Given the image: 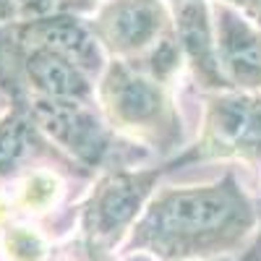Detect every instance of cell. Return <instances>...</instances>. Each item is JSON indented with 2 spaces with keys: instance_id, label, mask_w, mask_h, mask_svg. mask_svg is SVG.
I'll list each match as a JSON object with an SVG mask.
<instances>
[{
  "instance_id": "cell-4",
  "label": "cell",
  "mask_w": 261,
  "mask_h": 261,
  "mask_svg": "<svg viewBox=\"0 0 261 261\" xmlns=\"http://www.w3.org/2000/svg\"><path fill=\"white\" fill-rule=\"evenodd\" d=\"M178 167V157L157 167H123L102 172L89 199L81 206L79 248L84 261H113L115 251L125 243L139 217L144 214L154 188L167 170Z\"/></svg>"
},
{
  "instance_id": "cell-10",
  "label": "cell",
  "mask_w": 261,
  "mask_h": 261,
  "mask_svg": "<svg viewBox=\"0 0 261 261\" xmlns=\"http://www.w3.org/2000/svg\"><path fill=\"white\" fill-rule=\"evenodd\" d=\"M21 79H24L29 97L73 99V102H94L97 97L94 79L89 73H84L73 60L63 58L60 53L47 50V47L24 45V53H21Z\"/></svg>"
},
{
  "instance_id": "cell-17",
  "label": "cell",
  "mask_w": 261,
  "mask_h": 261,
  "mask_svg": "<svg viewBox=\"0 0 261 261\" xmlns=\"http://www.w3.org/2000/svg\"><path fill=\"white\" fill-rule=\"evenodd\" d=\"M230 261H261V232H256V238L241 251V256Z\"/></svg>"
},
{
  "instance_id": "cell-1",
  "label": "cell",
  "mask_w": 261,
  "mask_h": 261,
  "mask_svg": "<svg viewBox=\"0 0 261 261\" xmlns=\"http://www.w3.org/2000/svg\"><path fill=\"white\" fill-rule=\"evenodd\" d=\"M256 204L227 170L212 183L154 193L123 251L154 261H220L241 253L256 238Z\"/></svg>"
},
{
  "instance_id": "cell-19",
  "label": "cell",
  "mask_w": 261,
  "mask_h": 261,
  "mask_svg": "<svg viewBox=\"0 0 261 261\" xmlns=\"http://www.w3.org/2000/svg\"><path fill=\"white\" fill-rule=\"evenodd\" d=\"M253 21H256V24H258V29H261V11L256 13V18H253Z\"/></svg>"
},
{
  "instance_id": "cell-7",
  "label": "cell",
  "mask_w": 261,
  "mask_h": 261,
  "mask_svg": "<svg viewBox=\"0 0 261 261\" xmlns=\"http://www.w3.org/2000/svg\"><path fill=\"white\" fill-rule=\"evenodd\" d=\"M217 58L232 92H261V29L258 24L225 3H209Z\"/></svg>"
},
{
  "instance_id": "cell-18",
  "label": "cell",
  "mask_w": 261,
  "mask_h": 261,
  "mask_svg": "<svg viewBox=\"0 0 261 261\" xmlns=\"http://www.w3.org/2000/svg\"><path fill=\"white\" fill-rule=\"evenodd\" d=\"M6 102H8V99H6L3 94H0V115H3V113H6V110H3V107H6Z\"/></svg>"
},
{
  "instance_id": "cell-12",
  "label": "cell",
  "mask_w": 261,
  "mask_h": 261,
  "mask_svg": "<svg viewBox=\"0 0 261 261\" xmlns=\"http://www.w3.org/2000/svg\"><path fill=\"white\" fill-rule=\"evenodd\" d=\"M47 253L45 241L27 227H8L6 232V256L8 261H42Z\"/></svg>"
},
{
  "instance_id": "cell-13",
  "label": "cell",
  "mask_w": 261,
  "mask_h": 261,
  "mask_svg": "<svg viewBox=\"0 0 261 261\" xmlns=\"http://www.w3.org/2000/svg\"><path fill=\"white\" fill-rule=\"evenodd\" d=\"M55 175L50 172H34L24 188V204L29 209H42L55 199Z\"/></svg>"
},
{
  "instance_id": "cell-16",
  "label": "cell",
  "mask_w": 261,
  "mask_h": 261,
  "mask_svg": "<svg viewBox=\"0 0 261 261\" xmlns=\"http://www.w3.org/2000/svg\"><path fill=\"white\" fill-rule=\"evenodd\" d=\"M18 21V0H0V27Z\"/></svg>"
},
{
  "instance_id": "cell-15",
  "label": "cell",
  "mask_w": 261,
  "mask_h": 261,
  "mask_svg": "<svg viewBox=\"0 0 261 261\" xmlns=\"http://www.w3.org/2000/svg\"><path fill=\"white\" fill-rule=\"evenodd\" d=\"M214 3H225V6H232V8H238L241 13L251 16V18H256V13L261 11V0H214Z\"/></svg>"
},
{
  "instance_id": "cell-20",
  "label": "cell",
  "mask_w": 261,
  "mask_h": 261,
  "mask_svg": "<svg viewBox=\"0 0 261 261\" xmlns=\"http://www.w3.org/2000/svg\"><path fill=\"white\" fill-rule=\"evenodd\" d=\"M258 232H261V230H258Z\"/></svg>"
},
{
  "instance_id": "cell-2",
  "label": "cell",
  "mask_w": 261,
  "mask_h": 261,
  "mask_svg": "<svg viewBox=\"0 0 261 261\" xmlns=\"http://www.w3.org/2000/svg\"><path fill=\"white\" fill-rule=\"evenodd\" d=\"M97 102L105 120L139 146L162 154L180 144V118L167 84L136 60H110L97 84Z\"/></svg>"
},
{
  "instance_id": "cell-8",
  "label": "cell",
  "mask_w": 261,
  "mask_h": 261,
  "mask_svg": "<svg viewBox=\"0 0 261 261\" xmlns=\"http://www.w3.org/2000/svg\"><path fill=\"white\" fill-rule=\"evenodd\" d=\"M16 37L24 45H37L60 53L63 58L73 60L84 73H89L92 79H99L105 71V50L99 47V42L89 27V21H84L81 16L71 11H55L50 16H39L29 21H16L13 24Z\"/></svg>"
},
{
  "instance_id": "cell-11",
  "label": "cell",
  "mask_w": 261,
  "mask_h": 261,
  "mask_svg": "<svg viewBox=\"0 0 261 261\" xmlns=\"http://www.w3.org/2000/svg\"><path fill=\"white\" fill-rule=\"evenodd\" d=\"M39 160H53L65 167H76L42 136V130L34 125L24 102L11 105V110L0 115V180L21 175V172L37 165Z\"/></svg>"
},
{
  "instance_id": "cell-14",
  "label": "cell",
  "mask_w": 261,
  "mask_h": 261,
  "mask_svg": "<svg viewBox=\"0 0 261 261\" xmlns=\"http://www.w3.org/2000/svg\"><path fill=\"white\" fill-rule=\"evenodd\" d=\"M63 0H18V21H29L39 16H50L60 11Z\"/></svg>"
},
{
  "instance_id": "cell-3",
  "label": "cell",
  "mask_w": 261,
  "mask_h": 261,
  "mask_svg": "<svg viewBox=\"0 0 261 261\" xmlns=\"http://www.w3.org/2000/svg\"><path fill=\"white\" fill-rule=\"evenodd\" d=\"M24 105L34 125L42 130V136L65 160H71L84 175L123 170L146 160L149 154L144 146L123 139L105 120L102 110L94 107V102L27 97Z\"/></svg>"
},
{
  "instance_id": "cell-9",
  "label": "cell",
  "mask_w": 261,
  "mask_h": 261,
  "mask_svg": "<svg viewBox=\"0 0 261 261\" xmlns=\"http://www.w3.org/2000/svg\"><path fill=\"white\" fill-rule=\"evenodd\" d=\"M172 27H175L180 53L193 68V76L201 89H209L214 94L232 92L220 68V58H217L209 0H175L172 3Z\"/></svg>"
},
{
  "instance_id": "cell-6",
  "label": "cell",
  "mask_w": 261,
  "mask_h": 261,
  "mask_svg": "<svg viewBox=\"0 0 261 261\" xmlns=\"http://www.w3.org/2000/svg\"><path fill=\"white\" fill-rule=\"evenodd\" d=\"M89 27L113 60H136L175 29L165 0H102Z\"/></svg>"
},
{
  "instance_id": "cell-5",
  "label": "cell",
  "mask_w": 261,
  "mask_h": 261,
  "mask_svg": "<svg viewBox=\"0 0 261 261\" xmlns=\"http://www.w3.org/2000/svg\"><path fill=\"white\" fill-rule=\"evenodd\" d=\"M261 160V94L220 92L206 97L204 134L180 151L183 165L199 160Z\"/></svg>"
}]
</instances>
